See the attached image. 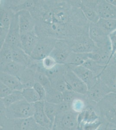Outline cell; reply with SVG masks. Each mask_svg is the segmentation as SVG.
Returning <instances> with one entry per match:
<instances>
[{
	"mask_svg": "<svg viewBox=\"0 0 116 130\" xmlns=\"http://www.w3.org/2000/svg\"><path fill=\"white\" fill-rule=\"evenodd\" d=\"M97 24L108 36L112 32L116 30V19L100 18Z\"/></svg>",
	"mask_w": 116,
	"mask_h": 130,
	"instance_id": "28",
	"label": "cell"
},
{
	"mask_svg": "<svg viewBox=\"0 0 116 130\" xmlns=\"http://www.w3.org/2000/svg\"><path fill=\"white\" fill-rule=\"evenodd\" d=\"M97 12L100 18L116 19V6L107 0L99 1Z\"/></svg>",
	"mask_w": 116,
	"mask_h": 130,
	"instance_id": "17",
	"label": "cell"
},
{
	"mask_svg": "<svg viewBox=\"0 0 116 130\" xmlns=\"http://www.w3.org/2000/svg\"><path fill=\"white\" fill-rule=\"evenodd\" d=\"M39 37L35 30L21 35V46L28 55L30 56L38 41Z\"/></svg>",
	"mask_w": 116,
	"mask_h": 130,
	"instance_id": "15",
	"label": "cell"
},
{
	"mask_svg": "<svg viewBox=\"0 0 116 130\" xmlns=\"http://www.w3.org/2000/svg\"><path fill=\"white\" fill-rule=\"evenodd\" d=\"M78 115L72 110L58 113L51 130H78Z\"/></svg>",
	"mask_w": 116,
	"mask_h": 130,
	"instance_id": "3",
	"label": "cell"
},
{
	"mask_svg": "<svg viewBox=\"0 0 116 130\" xmlns=\"http://www.w3.org/2000/svg\"><path fill=\"white\" fill-rule=\"evenodd\" d=\"M1 1V11H0V27L9 30L13 18L15 13L10 8L6 1Z\"/></svg>",
	"mask_w": 116,
	"mask_h": 130,
	"instance_id": "18",
	"label": "cell"
},
{
	"mask_svg": "<svg viewBox=\"0 0 116 130\" xmlns=\"http://www.w3.org/2000/svg\"><path fill=\"white\" fill-rule=\"evenodd\" d=\"M64 78L72 90L81 95H87L88 91L87 85L74 73L73 71L68 66Z\"/></svg>",
	"mask_w": 116,
	"mask_h": 130,
	"instance_id": "7",
	"label": "cell"
},
{
	"mask_svg": "<svg viewBox=\"0 0 116 130\" xmlns=\"http://www.w3.org/2000/svg\"><path fill=\"white\" fill-rule=\"evenodd\" d=\"M16 14L21 35L35 30L36 21L29 11L21 10Z\"/></svg>",
	"mask_w": 116,
	"mask_h": 130,
	"instance_id": "10",
	"label": "cell"
},
{
	"mask_svg": "<svg viewBox=\"0 0 116 130\" xmlns=\"http://www.w3.org/2000/svg\"><path fill=\"white\" fill-rule=\"evenodd\" d=\"M57 39L49 37H39L35 49L30 55L32 59L40 61L49 56Z\"/></svg>",
	"mask_w": 116,
	"mask_h": 130,
	"instance_id": "5",
	"label": "cell"
},
{
	"mask_svg": "<svg viewBox=\"0 0 116 130\" xmlns=\"http://www.w3.org/2000/svg\"><path fill=\"white\" fill-rule=\"evenodd\" d=\"M82 66L91 71L97 77L101 74L106 67L100 65L96 61L90 59H87Z\"/></svg>",
	"mask_w": 116,
	"mask_h": 130,
	"instance_id": "31",
	"label": "cell"
},
{
	"mask_svg": "<svg viewBox=\"0 0 116 130\" xmlns=\"http://www.w3.org/2000/svg\"><path fill=\"white\" fill-rule=\"evenodd\" d=\"M40 63L41 67L45 70L51 69L58 64L54 59L50 56H46L40 60Z\"/></svg>",
	"mask_w": 116,
	"mask_h": 130,
	"instance_id": "34",
	"label": "cell"
},
{
	"mask_svg": "<svg viewBox=\"0 0 116 130\" xmlns=\"http://www.w3.org/2000/svg\"><path fill=\"white\" fill-rule=\"evenodd\" d=\"M57 114L59 113L69 111L71 109L70 103L63 101L57 105Z\"/></svg>",
	"mask_w": 116,
	"mask_h": 130,
	"instance_id": "38",
	"label": "cell"
},
{
	"mask_svg": "<svg viewBox=\"0 0 116 130\" xmlns=\"http://www.w3.org/2000/svg\"><path fill=\"white\" fill-rule=\"evenodd\" d=\"M0 70L13 61L12 47L5 43L0 48Z\"/></svg>",
	"mask_w": 116,
	"mask_h": 130,
	"instance_id": "23",
	"label": "cell"
},
{
	"mask_svg": "<svg viewBox=\"0 0 116 130\" xmlns=\"http://www.w3.org/2000/svg\"><path fill=\"white\" fill-rule=\"evenodd\" d=\"M88 59V53H78L72 52L68 56L65 64L72 66H81Z\"/></svg>",
	"mask_w": 116,
	"mask_h": 130,
	"instance_id": "25",
	"label": "cell"
},
{
	"mask_svg": "<svg viewBox=\"0 0 116 130\" xmlns=\"http://www.w3.org/2000/svg\"><path fill=\"white\" fill-rule=\"evenodd\" d=\"M23 99H24L22 91H14L6 97L1 99L0 102H2L7 108L15 102Z\"/></svg>",
	"mask_w": 116,
	"mask_h": 130,
	"instance_id": "30",
	"label": "cell"
},
{
	"mask_svg": "<svg viewBox=\"0 0 116 130\" xmlns=\"http://www.w3.org/2000/svg\"><path fill=\"white\" fill-rule=\"evenodd\" d=\"M34 104V113L33 118L36 123L52 130L53 125L47 118L44 110L45 101H40Z\"/></svg>",
	"mask_w": 116,
	"mask_h": 130,
	"instance_id": "14",
	"label": "cell"
},
{
	"mask_svg": "<svg viewBox=\"0 0 116 130\" xmlns=\"http://www.w3.org/2000/svg\"><path fill=\"white\" fill-rule=\"evenodd\" d=\"M111 125L106 122H102L97 130H112L113 128Z\"/></svg>",
	"mask_w": 116,
	"mask_h": 130,
	"instance_id": "41",
	"label": "cell"
},
{
	"mask_svg": "<svg viewBox=\"0 0 116 130\" xmlns=\"http://www.w3.org/2000/svg\"><path fill=\"white\" fill-rule=\"evenodd\" d=\"M37 61H34L32 65L26 68L24 72L19 77L24 89L34 87L36 83L35 76L37 70Z\"/></svg>",
	"mask_w": 116,
	"mask_h": 130,
	"instance_id": "16",
	"label": "cell"
},
{
	"mask_svg": "<svg viewBox=\"0 0 116 130\" xmlns=\"http://www.w3.org/2000/svg\"><path fill=\"white\" fill-rule=\"evenodd\" d=\"M109 63L111 64L116 68V59L114 58H112Z\"/></svg>",
	"mask_w": 116,
	"mask_h": 130,
	"instance_id": "43",
	"label": "cell"
},
{
	"mask_svg": "<svg viewBox=\"0 0 116 130\" xmlns=\"http://www.w3.org/2000/svg\"><path fill=\"white\" fill-rule=\"evenodd\" d=\"M32 130H51L50 129L37 124Z\"/></svg>",
	"mask_w": 116,
	"mask_h": 130,
	"instance_id": "42",
	"label": "cell"
},
{
	"mask_svg": "<svg viewBox=\"0 0 116 130\" xmlns=\"http://www.w3.org/2000/svg\"><path fill=\"white\" fill-rule=\"evenodd\" d=\"M9 30L0 27V48L3 46L6 41Z\"/></svg>",
	"mask_w": 116,
	"mask_h": 130,
	"instance_id": "40",
	"label": "cell"
},
{
	"mask_svg": "<svg viewBox=\"0 0 116 130\" xmlns=\"http://www.w3.org/2000/svg\"><path fill=\"white\" fill-rule=\"evenodd\" d=\"M0 81L14 91H22L24 89L18 77L2 72H0Z\"/></svg>",
	"mask_w": 116,
	"mask_h": 130,
	"instance_id": "21",
	"label": "cell"
},
{
	"mask_svg": "<svg viewBox=\"0 0 116 130\" xmlns=\"http://www.w3.org/2000/svg\"><path fill=\"white\" fill-rule=\"evenodd\" d=\"M22 94L24 99L30 103H35L41 101L38 93L33 88L24 89Z\"/></svg>",
	"mask_w": 116,
	"mask_h": 130,
	"instance_id": "32",
	"label": "cell"
},
{
	"mask_svg": "<svg viewBox=\"0 0 116 130\" xmlns=\"http://www.w3.org/2000/svg\"><path fill=\"white\" fill-rule=\"evenodd\" d=\"M67 66L87 85L88 89L92 87L98 80V77L91 71L82 65L78 66L72 65Z\"/></svg>",
	"mask_w": 116,
	"mask_h": 130,
	"instance_id": "12",
	"label": "cell"
},
{
	"mask_svg": "<svg viewBox=\"0 0 116 130\" xmlns=\"http://www.w3.org/2000/svg\"><path fill=\"white\" fill-rule=\"evenodd\" d=\"M72 52L65 40H57L49 56L54 58L57 63L65 64L68 56Z\"/></svg>",
	"mask_w": 116,
	"mask_h": 130,
	"instance_id": "6",
	"label": "cell"
},
{
	"mask_svg": "<svg viewBox=\"0 0 116 130\" xmlns=\"http://www.w3.org/2000/svg\"><path fill=\"white\" fill-rule=\"evenodd\" d=\"M112 58H114L116 59V52L114 54H113V56Z\"/></svg>",
	"mask_w": 116,
	"mask_h": 130,
	"instance_id": "44",
	"label": "cell"
},
{
	"mask_svg": "<svg viewBox=\"0 0 116 130\" xmlns=\"http://www.w3.org/2000/svg\"><path fill=\"white\" fill-rule=\"evenodd\" d=\"M34 104L23 99L6 108V115L8 119H23L33 117Z\"/></svg>",
	"mask_w": 116,
	"mask_h": 130,
	"instance_id": "2",
	"label": "cell"
},
{
	"mask_svg": "<svg viewBox=\"0 0 116 130\" xmlns=\"http://www.w3.org/2000/svg\"><path fill=\"white\" fill-rule=\"evenodd\" d=\"M46 91L45 101L46 102L58 105L64 101L62 92L53 89L52 87L46 89Z\"/></svg>",
	"mask_w": 116,
	"mask_h": 130,
	"instance_id": "26",
	"label": "cell"
},
{
	"mask_svg": "<svg viewBox=\"0 0 116 130\" xmlns=\"http://www.w3.org/2000/svg\"><path fill=\"white\" fill-rule=\"evenodd\" d=\"M35 80L36 83H39L42 85L46 90L52 87L49 79L40 67V61H37Z\"/></svg>",
	"mask_w": 116,
	"mask_h": 130,
	"instance_id": "27",
	"label": "cell"
},
{
	"mask_svg": "<svg viewBox=\"0 0 116 130\" xmlns=\"http://www.w3.org/2000/svg\"><path fill=\"white\" fill-rule=\"evenodd\" d=\"M21 34L17 14L13 16L5 43L12 48H21Z\"/></svg>",
	"mask_w": 116,
	"mask_h": 130,
	"instance_id": "9",
	"label": "cell"
},
{
	"mask_svg": "<svg viewBox=\"0 0 116 130\" xmlns=\"http://www.w3.org/2000/svg\"><path fill=\"white\" fill-rule=\"evenodd\" d=\"M40 63H41L40 62ZM40 67L48 77L51 83L64 78V75L67 69V66L66 64L58 63L53 68L48 70H44L41 67V64H40Z\"/></svg>",
	"mask_w": 116,
	"mask_h": 130,
	"instance_id": "19",
	"label": "cell"
},
{
	"mask_svg": "<svg viewBox=\"0 0 116 130\" xmlns=\"http://www.w3.org/2000/svg\"><path fill=\"white\" fill-rule=\"evenodd\" d=\"M13 61L27 67L30 66L34 62L31 56L28 55L21 48H12Z\"/></svg>",
	"mask_w": 116,
	"mask_h": 130,
	"instance_id": "20",
	"label": "cell"
},
{
	"mask_svg": "<svg viewBox=\"0 0 116 130\" xmlns=\"http://www.w3.org/2000/svg\"><path fill=\"white\" fill-rule=\"evenodd\" d=\"M26 68V67L13 61L7 64L0 70L1 72L13 75L19 78Z\"/></svg>",
	"mask_w": 116,
	"mask_h": 130,
	"instance_id": "24",
	"label": "cell"
},
{
	"mask_svg": "<svg viewBox=\"0 0 116 130\" xmlns=\"http://www.w3.org/2000/svg\"><path fill=\"white\" fill-rule=\"evenodd\" d=\"M96 109L102 122L116 128V93L110 92L96 104Z\"/></svg>",
	"mask_w": 116,
	"mask_h": 130,
	"instance_id": "1",
	"label": "cell"
},
{
	"mask_svg": "<svg viewBox=\"0 0 116 130\" xmlns=\"http://www.w3.org/2000/svg\"><path fill=\"white\" fill-rule=\"evenodd\" d=\"M14 91L12 90L10 88L0 82V97L1 99H3L10 95Z\"/></svg>",
	"mask_w": 116,
	"mask_h": 130,
	"instance_id": "37",
	"label": "cell"
},
{
	"mask_svg": "<svg viewBox=\"0 0 116 130\" xmlns=\"http://www.w3.org/2000/svg\"><path fill=\"white\" fill-rule=\"evenodd\" d=\"M80 8L85 18L90 23L97 24L100 18L95 10L82 5V3Z\"/></svg>",
	"mask_w": 116,
	"mask_h": 130,
	"instance_id": "29",
	"label": "cell"
},
{
	"mask_svg": "<svg viewBox=\"0 0 116 130\" xmlns=\"http://www.w3.org/2000/svg\"><path fill=\"white\" fill-rule=\"evenodd\" d=\"M110 92V89L98 77L95 84L88 89L86 96L90 102L97 104Z\"/></svg>",
	"mask_w": 116,
	"mask_h": 130,
	"instance_id": "8",
	"label": "cell"
},
{
	"mask_svg": "<svg viewBox=\"0 0 116 130\" xmlns=\"http://www.w3.org/2000/svg\"><path fill=\"white\" fill-rule=\"evenodd\" d=\"M109 37L111 45L112 58L113 54L116 52V30L110 34L109 35Z\"/></svg>",
	"mask_w": 116,
	"mask_h": 130,
	"instance_id": "39",
	"label": "cell"
},
{
	"mask_svg": "<svg viewBox=\"0 0 116 130\" xmlns=\"http://www.w3.org/2000/svg\"><path fill=\"white\" fill-rule=\"evenodd\" d=\"M88 34L97 48L102 47L110 42L109 36L105 34L97 24L90 23Z\"/></svg>",
	"mask_w": 116,
	"mask_h": 130,
	"instance_id": "11",
	"label": "cell"
},
{
	"mask_svg": "<svg viewBox=\"0 0 116 130\" xmlns=\"http://www.w3.org/2000/svg\"><path fill=\"white\" fill-rule=\"evenodd\" d=\"M44 110L47 118L53 125L56 116L57 115V105L45 101Z\"/></svg>",
	"mask_w": 116,
	"mask_h": 130,
	"instance_id": "33",
	"label": "cell"
},
{
	"mask_svg": "<svg viewBox=\"0 0 116 130\" xmlns=\"http://www.w3.org/2000/svg\"><path fill=\"white\" fill-rule=\"evenodd\" d=\"M33 88L38 93L40 96V100L45 101L46 95V91L45 88L39 83H36Z\"/></svg>",
	"mask_w": 116,
	"mask_h": 130,
	"instance_id": "36",
	"label": "cell"
},
{
	"mask_svg": "<svg viewBox=\"0 0 116 130\" xmlns=\"http://www.w3.org/2000/svg\"><path fill=\"white\" fill-rule=\"evenodd\" d=\"M111 92L116 93V68L109 63L98 77Z\"/></svg>",
	"mask_w": 116,
	"mask_h": 130,
	"instance_id": "13",
	"label": "cell"
},
{
	"mask_svg": "<svg viewBox=\"0 0 116 130\" xmlns=\"http://www.w3.org/2000/svg\"><path fill=\"white\" fill-rule=\"evenodd\" d=\"M90 104L86 95H80L70 103L71 109L79 114L85 110Z\"/></svg>",
	"mask_w": 116,
	"mask_h": 130,
	"instance_id": "22",
	"label": "cell"
},
{
	"mask_svg": "<svg viewBox=\"0 0 116 130\" xmlns=\"http://www.w3.org/2000/svg\"><path fill=\"white\" fill-rule=\"evenodd\" d=\"M37 124L33 117L23 119L1 118L0 130H32Z\"/></svg>",
	"mask_w": 116,
	"mask_h": 130,
	"instance_id": "4",
	"label": "cell"
},
{
	"mask_svg": "<svg viewBox=\"0 0 116 130\" xmlns=\"http://www.w3.org/2000/svg\"><path fill=\"white\" fill-rule=\"evenodd\" d=\"M62 93L64 101L69 103H70L76 98L81 95L79 93L74 92L73 90H66Z\"/></svg>",
	"mask_w": 116,
	"mask_h": 130,
	"instance_id": "35",
	"label": "cell"
},
{
	"mask_svg": "<svg viewBox=\"0 0 116 130\" xmlns=\"http://www.w3.org/2000/svg\"><path fill=\"white\" fill-rule=\"evenodd\" d=\"M112 130H116V128H115V127H113Z\"/></svg>",
	"mask_w": 116,
	"mask_h": 130,
	"instance_id": "45",
	"label": "cell"
}]
</instances>
